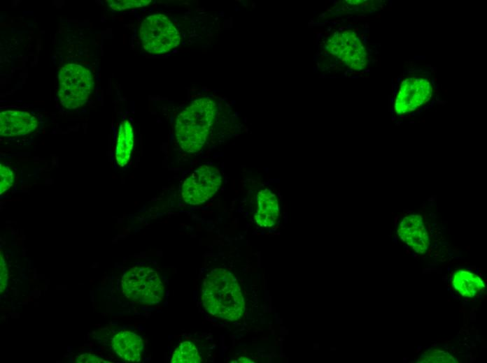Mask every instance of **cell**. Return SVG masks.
<instances>
[{
	"mask_svg": "<svg viewBox=\"0 0 487 363\" xmlns=\"http://www.w3.org/2000/svg\"><path fill=\"white\" fill-rule=\"evenodd\" d=\"M202 358L197 348L189 341L181 342L175 349L171 359V363H199Z\"/></svg>",
	"mask_w": 487,
	"mask_h": 363,
	"instance_id": "13",
	"label": "cell"
},
{
	"mask_svg": "<svg viewBox=\"0 0 487 363\" xmlns=\"http://www.w3.org/2000/svg\"><path fill=\"white\" fill-rule=\"evenodd\" d=\"M38 126L32 114L19 110H7L0 113V135L6 138L23 136L34 131Z\"/></svg>",
	"mask_w": 487,
	"mask_h": 363,
	"instance_id": "8",
	"label": "cell"
},
{
	"mask_svg": "<svg viewBox=\"0 0 487 363\" xmlns=\"http://www.w3.org/2000/svg\"><path fill=\"white\" fill-rule=\"evenodd\" d=\"M114 352L123 360L139 362L143 352V341L141 336L131 331L115 334L111 340Z\"/></svg>",
	"mask_w": 487,
	"mask_h": 363,
	"instance_id": "10",
	"label": "cell"
},
{
	"mask_svg": "<svg viewBox=\"0 0 487 363\" xmlns=\"http://www.w3.org/2000/svg\"><path fill=\"white\" fill-rule=\"evenodd\" d=\"M75 361L78 363H103L107 362L101 357L90 353H83L75 358Z\"/></svg>",
	"mask_w": 487,
	"mask_h": 363,
	"instance_id": "17",
	"label": "cell"
},
{
	"mask_svg": "<svg viewBox=\"0 0 487 363\" xmlns=\"http://www.w3.org/2000/svg\"><path fill=\"white\" fill-rule=\"evenodd\" d=\"M14 174L12 169L4 164L0 165V193L2 194L11 188L14 183Z\"/></svg>",
	"mask_w": 487,
	"mask_h": 363,
	"instance_id": "15",
	"label": "cell"
},
{
	"mask_svg": "<svg viewBox=\"0 0 487 363\" xmlns=\"http://www.w3.org/2000/svg\"><path fill=\"white\" fill-rule=\"evenodd\" d=\"M434 80H435V81H437V78H435Z\"/></svg>",
	"mask_w": 487,
	"mask_h": 363,
	"instance_id": "19",
	"label": "cell"
},
{
	"mask_svg": "<svg viewBox=\"0 0 487 363\" xmlns=\"http://www.w3.org/2000/svg\"><path fill=\"white\" fill-rule=\"evenodd\" d=\"M203 306L210 314L230 321L240 319L245 302L236 277L223 268L211 270L201 290Z\"/></svg>",
	"mask_w": 487,
	"mask_h": 363,
	"instance_id": "1",
	"label": "cell"
},
{
	"mask_svg": "<svg viewBox=\"0 0 487 363\" xmlns=\"http://www.w3.org/2000/svg\"><path fill=\"white\" fill-rule=\"evenodd\" d=\"M216 103L210 98L193 101L176 117L175 137L181 148L188 153L204 146L214 121Z\"/></svg>",
	"mask_w": 487,
	"mask_h": 363,
	"instance_id": "2",
	"label": "cell"
},
{
	"mask_svg": "<svg viewBox=\"0 0 487 363\" xmlns=\"http://www.w3.org/2000/svg\"><path fill=\"white\" fill-rule=\"evenodd\" d=\"M397 233L402 242L416 253L424 254L430 245L428 232L421 214H410L400 223Z\"/></svg>",
	"mask_w": 487,
	"mask_h": 363,
	"instance_id": "9",
	"label": "cell"
},
{
	"mask_svg": "<svg viewBox=\"0 0 487 363\" xmlns=\"http://www.w3.org/2000/svg\"><path fill=\"white\" fill-rule=\"evenodd\" d=\"M121 288L129 300L146 304L160 302L164 296V285L157 274L148 266H135L122 276Z\"/></svg>",
	"mask_w": 487,
	"mask_h": 363,
	"instance_id": "4",
	"label": "cell"
},
{
	"mask_svg": "<svg viewBox=\"0 0 487 363\" xmlns=\"http://www.w3.org/2000/svg\"><path fill=\"white\" fill-rule=\"evenodd\" d=\"M94 77L91 70L77 63H66L57 75V96L61 105L73 110L83 106L88 101L93 88Z\"/></svg>",
	"mask_w": 487,
	"mask_h": 363,
	"instance_id": "3",
	"label": "cell"
},
{
	"mask_svg": "<svg viewBox=\"0 0 487 363\" xmlns=\"http://www.w3.org/2000/svg\"><path fill=\"white\" fill-rule=\"evenodd\" d=\"M394 80L395 82H397V78H395Z\"/></svg>",
	"mask_w": 487,
	"mask_h": 363,
	"instance_id": "18",
	"label": "cell"
},
{
	"mask_svg": "<svg viewBox=\"0 0 487 363\" xmlns=\"http://www.w3.org/2000/svg\"><path fill=\"white\" fill-rule=\"evenodd\" d=\"M327 49L353 69L360 71L366 65L365 48L353 31L334 33L327 40Z\"/></svg>",
	"mask_w": 487,
	"mask_h": 363,
	"instance_id": "7",
	"label": "cell"
},
{
	"mask_svg": "<svg viewBox=\"0 0 487 363\" xmlns=\"http://www.w3.org/2000/svg\"><path fill=\"white\" fill-rule=\"evenodd\" d=\"M108 7L115 11L139 8L148 6L150 0H108L105 1Z\"/></svg>",
	"mask_w": 487,
	"mask_h": 363,
	"instance_id": "14",
	"label": "cell"
},
{
	"mask_svg": "<svg viewBox=\"0 0 487 363\" xmlns=\"http://www.w3.org/2000/svg\"><path fill=\"white\" fill-rule=\"evenodd\" d=\"M221 184V173L216 167L210 165H202L183 182L181 188L182 197L188 204H202L218 191Z\"/></svg>",
	"mask_w": 487,
	"mask_h": 363,
	"instance_id": "6",
	"label": "cell"
},
{
	"mask_svg": "<svg viewBox=\"0 0 487 363\" xmlns=\"http://www.w3.org/2000/svg\"><path fill=\"white\" fill-rule=\"evenodd\" d=\"M0 260V292H3L6 288L8 283V269L6 265L5 260L2 254H1Z\"/></svg>",
	"mask_w": 487,
	"mask_h": 363,
	"instance_id": "16",
	"label": "cell"
},
{
	"mask_svg": "<svg viewBox=\"0 0 487 363\" xmlns=\"http://www.w3.org/2000/svg\"><path fill=\"white\" fill-rule=\"evenodd\" d=\"M139 38L143 49L155 54L168 52L181 42L177 29L168 17L161 13L150 15L142 21Z\"/></svg>",
	"mask_w": 487,
	"mask_h": 363,
	"instance_id": "5",
	"label": "cell"
},
{
	"mask_svg": "<svg viewBox=\"0 0 487 363\" xmlns=\"http://www.w3.org/2000/svg\"><path fill=\"white\" fill-rule=\"evenodd\" d=\"M279 216V205L276 195L265 188L257 193V206L255 221L260 227L271 228L277 222Z\"/></svg>",
	"mask_w": 487,
	"mask_h": 363,
	"instance_id": "11",
	"label": "cell"
},
{
	"mask_svg": "<svg viewBox=\"0 0 487 363\" xmlns=\"http://www.w3.org/2000/svg\"><path fill=\"white\" fill-rule=\"evenodd\" d=\"M134 142L132 126L129 121H123L120 125L115 147V160L119 166L124 167L128 163Z\"/></svg>",
	"mask_w": 487,
	"mask_h": 363,
	"instance_id": "12",
	"label": "cell"
}]
</instances>
